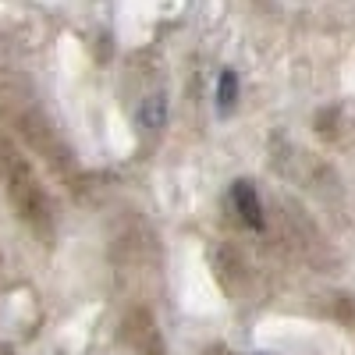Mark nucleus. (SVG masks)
I'll return each mask as SVG.
<instances>
[{
    "instance_id": "f03ea898",
    "label": "nucleus",
    "mask_w": 355,
    "mask_h": 355,
    "mask_svg": "<svg viewBox=\"0 0 355 355\" xmlns=\"http://www.w3.org/2000/svg\"><path fill=\"white\" fill-rule=\"evenodd\" d=\"M231 202H234V210H239V217L249 224V227H263L266 224V217H263V202H259V196H256V185L252 182H234L231 185Z\"/></svg>"
},
{
    "instance_id": "7ed1b4c3",
    "label": "nucleus",
    "mask_w": 355,
    "mask_h": 355,
    "mask_svg": "<svg viewBox=\"0 0 355 355\" xmlns=\"http://www.w3.org/2000/svg\"><path fill=\"white\" fill-rule=\"evenodd\" d=\"M234 100H239V78H234L231 68H224L220 78H217V107H220V114H227L234 107Z\"/></svg>"
},
{
    "instance_id": "f257e3e1",
    "label": "nucleus",
    "mask_w": 355,
    "mask_h": 355,
    "mask_svg": "<svg viewBox=\"0 0 355 355\" xmlns=\"http://www.w3.org/2000/svg\"><path fill=\"white\" fill-rule=\"evenodd\" d=\"M4 185H8V199L18 210V217L25 224H33L40 234L50 231V199H46V189L40 185L36 171L28 167L18 153H4Z\"/></svg>"
},
{
    "instance_id": "20e7f679",
    "label": "nucleus",
    "mask_w": 355,
    "mask_h": 355,
    "mask_svg": "<svg viewBox=\"0 0 355 355\" xmlns=\"http://www.w3.org/2000/svg\"><path fill=\"white\" fill-rule=\"evenodd\" d=\"M164 121H167V100L164 96H150L146 107H142V125L150 132H157V128H164Z\"/></svg>"
}]
</instances>
